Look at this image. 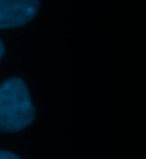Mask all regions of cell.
Segmentation results:
<instances>
[{
    "label": "cell",
    "instance_id": "obj_1",
    "mask_svg": "<svg viewBox=\"0 0 146 159\" xmlns=\"http://www.w3.org/2000/svg\"><path fill=\"white\" fill-rule=\"evenodd\" d=\"M34 121V107L27 85L20 78L0 84V131L19 132Z\"/></svg>",
    "mask_w": 146,
    "mask_h": 159
},
{
    "label": "cell",
    "instance_id": "obj_2",
    "mask_svg": "<svg viewBox=\"0 0 146 159\" xmlns=\"http://www.w3.org/2000/svg\"><path fill=\"white\" fill-rule=\"evenodd\" d=\"M38 7L40 0H0V30L29 24Z\"/></svg>",
    "mask_w": 146,
    "mask_h": 159
},
{
    "label": "cell",
    "instance_id": "obj_3",
    "mask_svg": "<svg viewBox=\"0 0 146 159\" xmlns=\"http://www.w3.org/2000/svg\"><path fill=\"white\" fill-rule=\"evenodd\" d=\"M0 159H20V158L11 152H7V151H0Z\"/></svg>",
    "mask_w": 146,
    "mask_h": 159
},
{
    "label": "cell",
    "instance_id": "obj_4",
    "mask_svg": "<svg viewBox=\"0 0 146 159\" xmlns=\"http://www.w3.org/2000/svg\"><path fill=\"white\" fill-rule=\"evenodd\" d=\"M3 54H4V46H3V43H2V40H0V60H2Z\"/></svg>",
    "mask_w": 146,
    "mask_h": 159
}]
</instances>
